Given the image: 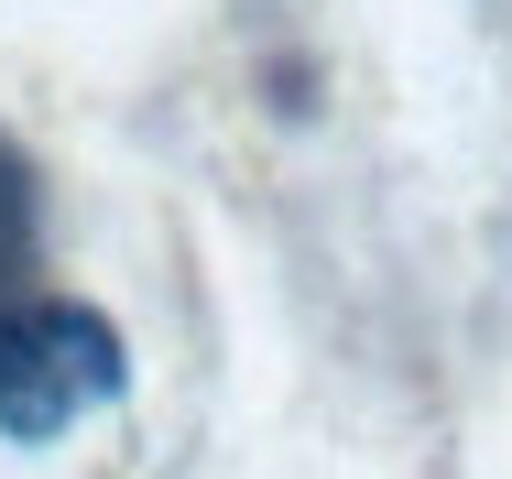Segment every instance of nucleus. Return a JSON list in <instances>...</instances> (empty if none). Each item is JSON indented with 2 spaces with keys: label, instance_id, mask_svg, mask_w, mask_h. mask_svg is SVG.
Here are the masks:
<instances>
[{
  "label": "nucleus",
  "instance_id": "1",
  "mask_svg": "<svg viewBox=\"0 0 512 479\" xmlns=\"http://www.w3.org/2000/svg\"><path fill=\"white\" fill-rule=\"evenodd\" d=\"M120 382H131V349L99 305H66V294L0 305V436L11 447L66 436L77 414L120 403Z\"/></svg>",
  "mask_w": 512,
  "mask_h": 479
},
{
  "label": "nucleus",
  "instance_id": "2",
  "mask_svg": "<svg viewBox=\"0 0 512 479\" xmlns=\"http://www.w3.org/2000/svg\"><path fill=\"white\" fill-rule=\"evenodd\" d=\"M33 229H44V207H33V164L0 142V284L33 262Z\"/></svg>",
  "mask_w": 512,
  "mask_h": 479
}]
</instances>
